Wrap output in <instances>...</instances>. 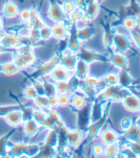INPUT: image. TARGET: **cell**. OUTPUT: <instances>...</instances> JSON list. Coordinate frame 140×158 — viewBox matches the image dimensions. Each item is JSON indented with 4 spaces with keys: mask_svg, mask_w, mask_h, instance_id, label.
Returning <instances> with one entry per match:
<instances>
[{
    "mask_svg": "<svg viewBox=\"0 0 140 158\" xmlns=\"http://www.w3.org/2000/svg\"><path fill=\"white\" fill-rule=\"evenodd\" d=\"M122 103L125 109L131 113L140 112V98L132 92L122 100Z\"/></svg>",
    "mask_w": 140,
    "mask_h": 158,
    "instance_id": "5b68a950",
    "label": "cell"
},
{
    "mask_svg": "<svg viewBox=\"0 0 140 158\" xmlns=\"http://www.w3.org/2000/svg\"><path fill=\"white\" fill-rule=\"evenodd\" d=\"M39 35H40V39H43V40L50 39L51 37H52V27H48L47 25L42 27L41 28H39Z\"/></svg>",
    "mask_w": 140,
    "mask_h": 158,
    "instance_id": "f546056e",
    "label": "cell"
},
{
    "mask_svg": "<svg viewBox=\"0 0 140 158\" xmlns=\"http://www.w3.org/2000/svg\"><path fill=\"white\" fill-rule=\"evenodd\" d=\"M18 17L22 23H29L31 20V14H30V9H23L19 11Z\"/></svg>",
    "mask_w": 140,
    "mask_h": 158,
    "instance_id": "d6a6232c",
    "label": "cell"
},
{
    "mask_svg": "<svg viewBox=\"0 0 140 158\" xmlns=\"http://www.w3.org/2000/svg\"><path fill=\"white\" fill-rule=\"evenodd\" d=\"M29 27H33V28H36V30H39V28H41L42 27H44L46 24L45 22L42 20L41 16L40 15H37L35 17H33L31 18V20L29 21Z\"/></svg>",
    "mask_w": 140,
    "mask_h": 158,
    "instance_id": "4316f807",
    "label": "cell"
},
{
    "mask_svg": "<svg viewBox=\"0 0 140 158\" xmlns=\"http://www.w3.org/2000/svg\"><path fill=\"white\" fill-rule=\"evenodd\" d=\"M3 48H4V47H3L1 44H0V54H1V53L3 52Z\"/></svg>",
    "mask_w": 140,
    "mask_h": 158,
    "instance_id": "ee69618b",
    "label": "cell"
},
{
    "mask_svg": "<svg viewBox=\"0 0 140 158\" xmlns=\"http://www.w3.org/2000/svg\"><path fill=\"white\" fill-rule=\"evenodd\" d=\"M103 44L107 48H113V36H111L110 34L106 33L103 36Z\"/></svg>",
    "mask_w": 140,
    "mask_h": 158,
    "instance_id": "ab89813d",
    "label": "cell"
},
{
    "mask_svg": "<svg viewBox=\"0 0 140 158\" xmlns=\"http://www.w3.org/2000/svg\"><path fill=\"white\" fill-rule=\"evenodd\" d=\"M94 34H95V32L93 28L86 26L83 28H80V30L77 31L76 37L80 42H84V41H88V40L92 39L94 36Z\"/></svg>",
    "mask_w": 140,
    "mask_h": 158,
    "instance_id": "e0dca14e",
    "label": "cell"
},
{
    "mask_svg": "<svg viewBox=\"0 0 140 158\" xmlns=\"http://www.w3.org/2000/svg\"><path fill=\"white\" fill-rule=\"evenodd\" d=\"M133 78L126 70H121L118 73V84L121 87L129 88L130 86L133 85Z\"/></svg>",
    "mask_w": 140,
    "mask_h": 158,
    "instance_id": "2e32d148",
    "label": "cell"
},
{
    "mask_svg": "<svg viewBox=\"0 0 140 158\" xmlns=\"http://www.w3.org/2000/svg\"><path fill=\"white\" fill-rule=\"evenodd\" d=\"M50 76L52 81H68L72 79V71L67 69L60 63L54 66V68L50 72Z\"/></svg>",
    "mask_w": 140,
    "mask_h": 158,
    "instance_id": "7a4b0ae2",
    "label": "cell"
},
{
    "mask_svg": "<svg viewBox=\"0 0 140 158\" xmlns=\"http://www.w3.org/2000/svg\"><path fill=\"white\" fill-rule=\"evenodd\" d=\"M131 32V39L133 44L140 49V28L135 27Z\"/></svg>",
    "mask_w": 140,
    "mask_h": 158,
    "instance_id": "4dcf8cb0",
    "label": "cell"
},
{
    "mask_svg": "<svg viewBox=\"0 0 140 158\" xmlns=\"http://www.w3.org/2000/svg\"><path fill=\"white\" fill-rule=\"evenodd\" d=\"M123 27H125L126 31H132L136 27V22H135V17L133 16H128L124 19L123 22Z\"/></svg>",
    "mask_w": 140,
    "mask_h": 158,
    "instance_id": "d4e9b609",
    "label": "cell"
},
{
    "mask_svg": "<svg viewBox=\"0 0 140 158\" xmlns=\"http://www.w3.org/2000/svg\"><path fill=\"white\" fill-rule=\"evenodd\" d=\"M6 122L11 127H17L24 121L23 112L21 110H11L5 114Z\"/></svg>",
    "mask_w": 140,
    "mask_h": 158,
    "instance_id": "8992f818",
    "label": "cell"
},
{
    "mask_svg": "<svg viewBox=\"0 0 140 158\" xmlns=\"http://www.w3.org/2000/svg\"><path fill=\"white\" fill-rule=\"evenodd\" d=\"M69 81H57V82L54 83L57 94H70V93H72L71 91L73 90V86L70 84Z\"/></svg>",
    "mask_w": 140,
    "mask_h": 158,
    "instance_id": "44dd1931",
    "label": "cell"
},
{
    "mask_svg": "<svg viewBox=\"0 0 140 158\" xmlns=\"http://www.w3.org/2000/svg\"><path fill=\"white\" fill-rule=\"evenodd\" d=\"M66 139L69 146L71 147H78L83 140V133L78 129H73V130H68L66 133Z\"/></svg>",
    "mask_w": 140,
    "mask_h": 158,
    "instance_id": "52a82bcc",
    "label": "cell"
},
{
    "mask_svg": "<svg viewBox=\"0 0 140 158\" xmlns=\"http://www.w3.org/2000/svg\"><path fill=\"white\" fill-rule=\"evenodd\" d=\"M77 61H78V56L76 55V53L69 50V53H65L62 56V58L60 59V64L73 72Z\"/></svg>",
    "mask_w": 140,
    "mask_h": 158,
    "instance_id": "30bf717a",
    "label": "cell"
},
{
    "mask_svg": "<svg viewBox=\"0 0 140 158\" xmlns=\"http://www.w3.org/2000/svg\"><path fill=\"white\" fill-rule=\"evenodd\" d=\"M104 150H105V145L103 144H95L92 148V152L95 156L104 155Z\"/></svg>",
    "mask_w": 140,
    "mask_h": 158,
    "instance_id": "d590c367",
    "label": "cell"
},
{
    "mask_svg": "<svg viewBox=\"0 0 140 158\" xmlns=\"http://www.w3.org/2000/svg\"><path fill=\"white\" fill-rule=\"evenodd\" d=\"M98 12H99V5L98 2H96V0H94V1L86 5V10L84 13H86L92 19H94L98 15Z\"/></svg>",
    "mask_w": 140,
    "mask_h": 158,
    "instance_id": "ffe728a7",
    "label": "cell"
},
{
    "mask_svg": "<svg viewBox=\"0 0 140 158\" xmlns=\"http://www.w3.org/2000/svg\"><path fill=\"white\" fill-rule=\"evenodd\" d=\"M2 27H3V20H2V17L0 16V30L2 28Z\"/></svg>",
    "mask_w": 140,
    "mask_h": 158,
    "instance_id": "7bdbcfd3",
    "label": "cell"
},
{
    "mask_svg": "<svg viewBox=\"0 0 140 158\" xmlns=\"http://www.w3.org/2000/svg\"><path fill=\"white\" fill-rule=\"evenodd\" d=\"M0 39V44L4 48H17L21 43L19 37L12 34H7Z\"/></svg>",
    "mask_w": 140,
    "mask_h": 158,
    "instance_id": "5bb4252c",
    "label": "cell"
},
{
    "mask_svg": "<svg viewBox=\"0 0 140 158\" xmlns=\"http://www.w3.org/2000/svg\"><path fill=\"white\" fill-rule=\"evenodd\" d=\"M100 140L103 145H109L113 144V143H116L119 140L118 134L113 130V129H105L102 130L100 133Z\"/></svg>",
    "mask_w": 140,
    "mask_h": 158,
    "instance_id": "8fae6325",
    "label": "cell"
},
{
    "mask_svg": "<svg viewBox=\"0 0 140 158\" xmlns=\"http://www.w3.org/2000/svg\"><path fill=\"white\" fill-rule=\"evenodd\" d=\"M73 72H75V75L78 80L84 81V79L90 74V64L81 59H78Z\"/></svg>",
    "mask_w": 140,
    "mask_h": 158,
    "instance_id": "ba28073f",
    "label": "cell"
},
{
    "mask_svg": "<svg viewBox=\"0 0 140 158\" xmlns=\"http://www.w3.org/2000/svg\"><path fill=\"white\" fill-rule=\"evenodd\" d=\"M58 105L60 107H68L71 104V95L70 94H57Z\"/></svg>",
    "mask_w": 140,
    "mask_h": 158,
    "instance_id": "484cf974",
    "label": "cell"
},
{
    "mask_svg": "<svg viewBox=\"0 0 140 158\" xmlns=\"http://www.w3.org/2000/svg\"><path fill=\"white\" fill-rule=\"evenodd\" d=\"M19 13L18 6L12 1H7L3 7V14L8 18L16 17Z\"/></svg>",
    "mask_w": 140,
    "mask_h": 158,
    "instance_id": "9a60e30c",
    "label": "cell"
},
{
    "mask_svg": "<svg viewBox=\"0 0 140 158\" xmlns=\"http://www.w3.org/2000/svg\"><path fill=\"white\" fill-rule=\"evenodd\" d=\"M39 128L40 124L33 118H29L23 121V130L28 136H34L35 134H37L39 132Z\"/></svg>",
    "mask_w": 140,
    "mask_h": 158,
    "instance_id": "4fadbf2b",
    "label": "cell"
},
{
    "mask_svg": "<svg viewBox=\"0 0 140 158\" xmlns=\"http://www.w3.org/2000/svg\"><path fill=\"white\" fill-rule=\"evenodd\" d=\"M34 103L39 109H50L49 106V97L45 95H38L34 99Z\"/></svg>",
    "mask_w": 140,
    "mask_h": 158,
    "instance_id": "7402d4cb",
    "label": "cell"
},
{
    "mask_svg": "<svg viewBox=\"0 0 140 158\" xmlns=\"http://www.w3.org/2000/svg\"><path fill=\"white\" fill-rule=\"evenodd\" d=\"M109 61L111 64H113L115 68L121 70H127L129 66V60L127 58V56L125 55V53L115 51L110 56Z\"/></svg>",
    "mask_w": 140,
    "mask_h": 158,
    "instance_id": "277c9868",
    "label": "cell"
},
{
    "mask_svg": "<svg viewBox=\"0 0 140 158\" xmlns=\"http://www.w3.org/2000/svg\"><path fill=\"white\" fill-rule=\"evenodd\" d=\"M48 15L55 23L56 22H64V20L66 19V14L63 11L61 6L57 5V4H54V3L50 6Z\"/></svg>",
    "mask_w": 140,
    "mask_h": 158,
    "instance_id": "9c48e42d",
    "label": "cell"
},
{
    "mask_svg": "<svg viewBox=\"0 0 140 158\" xmlns=\"http://www.w3.org/2000/svg\"><path fill=\"white\" fill-rule=\"evenodd\" d=\"M76 55L79 56L78 59L85 61L88 64H92L94 62H103V60L106 59L105 56H103L99 53H96L93 50L83 48L82 47L76 51Z\"/></svg>",
    "mask_w": 140,
    "mask_h": 158,
    "instance_id": "3957f363",
    "label": "cell"
},
{
    "mask_svg": "<svg viewBox=\"0 0 140 158\" xmlns=\"http://www.w3.org/2000/svg\"><path fill=\"white\" fill-rule=\"evenodd\" d=\"M132 125H133V120L129 118H125L120 121V128L122 129V131H126Z\"/></svg>",
    "mask_w": 140,
    "mask_h": 158,
    "instance_id": "74e56055",
    "label": "cell"
},
{
    "mask_svg": "<svg viewBox=\"0 0 140 158\" xmlns=\"http://www.w3.org/2000/svg\"><path fill=\"white\" fill-rule=\"evenodd\" d=\"M135 22H136V27L140 28V13L135 16Z\"/></svg>",
    "mask_w": 140,
    "mask_h": 158,
    "instance_id": "b9f144b4",
    "label": "cell"
},
{
    "mask_svg": "<svg viewBox=\"0 0 140 158\" xmlns=\"http://www.w3.org/2000/svg\"><path fill=\"white\" fill-rule=\"evenodd\" d=\"M34 51L32 46H28V45H22L17 47V52L21 54H27V53H32Z\"/></svg>",
    "mask_w": 140,
    "mask_h": 158,
    "instance_id": "f35d334b",
    "label": "cell"
},
{
    "mask_svg": "<svg viewBox=\"0 0 140 158\" xmlns=\"http://www.w3.org/2000/svg\"><path fill=\"white\" fill-rule=\"evenodd\" d=\"M84 83H85L86 86L88 87H91V88H95V86L98 82V78H96L94 76H91V75H88L85 79H84Z\"/></svg>",
    "mask_w": 140,
    "mask_h": 158,
    "instance_id": "e575fe53",
    "label": "cell"
},
{
    "mask_svg": "<svg viewBox=\"0 0 140 158\" xmlns=\"http://www.w3.org/2000/svg\"><path fill=\"white\" fill-rule=\"evenodd\" d=\"M129 149L133 153V155L140 157V141H131Z\"/></svg>",
    "mask_w": 140,
    "mask_h": 158,
    "instance_id": "8d00e7d4",
    "label": "cell"
},
{
    "mask_svg": "<svg viewBox=\"0 0 140 158\" xmlns=\"http://www.w3.org/2000/svg\"><path fill=\"white\" fill-rule=\"evenodd\" d=\"M47 117V114L44 113V112H42L41 109L39 110H34V113H33V119H34L37 123H39L40 125H42V123H43L45 118Z\"/></svg>",
    "mask_w": 140,
    "mask_h": 158,
    "instance_id": "1f68e13d",
    "label": "cell"
},
{
    "mask_svg": "<svg viewBox=\"0 0 140 158\" xmlns=\"http://www.w3.org/2000/svg\"><path fill=\"white\" fill-rule=\"evenodd\" d=\"M49 106H50L51 109H54V108L59 107V105H58V99H57V96L56 95L49 97Z\"/></svg>",
    "mask_w": 140,
    "mask_h": 158,
    "instance_id": "60d3db41",
    "label": "cell"
},
{
    "mask_svg": "<svg viewBox=\"0 0 140 158\" xmlns=\"http://www.w3.org/2000/svg\"><path fill=\"white\" fill-rule=\"evenodd\" d=\"M120 152V146L119 142L113 143V144H109L105 146L104 150V155L107 157H115Z\"/></svg>",
    "mask_w": 140,
    "mask_h": 158,
    "instance_id": "d6986e66",
    "label": "cell"
},
{
    "mask_svg": "<svg viewBox=\"0 0 140 158\" xmlns=\"http://www.w3.org/2000/svg\"><path fill=\"white\" fill-rule=\"evenodd\" d=\"M60 6H61V8L63 10V11L65 12V14H70L72 11H74L76 9V6H75V2H72V1H65Z\"/></svg>",
    "mask_w": 140,
    "mask_h": 158,
    "instance_id": "836d02e7",
    "label": "cell"
},
{
    "mask_svg": "<svg viewBox=\"0 0 140 158\" xmlns=\"http://www.w3.org/2000/svg\"><path fill=\"white\" fill-rule=\"evenodd\" d=\"M38 92L36 90V88L34 87V85H30V86H27L24 90V96L27 98H30V99H34L37 96H38Z\"/></svg>",
    "mask_w": 140,
    "mask_h": 158,
    "instance_id": "83f0119b",
    "label": "cell"
},
{
    "mask_svg": "<svg viewBox=\"0 0 140 158\" xmlns=\"http://www.w3.org/2000/svg\"><path fill=\"white\" fill-rule=\"evenodd\" d=\"M59 63H60V59L58 58V57H53L52 60L47 62L43 66H42V68H41L42 72H43L44 74H50V72L54 68V66L56 64H58Z\"/></svg>",
    "mask_w": 140,
    "mask_h": 158,
    "instance_id": "603a6c76",
    "label": "cell"
},
{
    "mask_svg": "<svg viewBox=\"0 0 140 158\" xmlns=\"http://www.w3.org/2000/svg\"><path fill=\"white\" fill-rule=\"evenodd\" d=\"M71 105L77 110H81L85 108L87 105V98L81 95H73L71 96Z\"/></svg>",
    "mask_w": 140,
    "mask_h": 158,
    "instance_id": "ac0fdd59",
    "label": "cell"
},
{
    "mask_svg": "<svg viewBox=\"0 0 140 158\" xmlns=\"http://www.w3.org/2000/svg\"><path fill=\"white\" fill-rule=\"evenodd\" d=\"M1 68L3 72L6 73L8 76H11L13 74H16L19 70L18 66L15 63H6L1 66Z\"/></svg>",
    "mask_w": 140,
    "mask_h": 158,
    "instance_id": "cb8c5ba5",
    "label": "cell"
},
{
    "mask_svg": "<svg viewBox=\"0 0 140 158\" xmlns=\"http://www.w3.org/2000/svg\"><path fill=\"white\" fill-rule=\"evenodd\" d=\"M105 81L108 85H116L118 84V73L115 72H109L104 76Z\"/></svg>",
    "mask_w": 140,
    "mask_h": 158,
    "instance_id": "f1b7e54d",
    "label": "cell"
},
{
    "mask_svg": "<svg viewBox=\"0 0 140 158\" xmlns=\"http://www.w3.org/2000/svg\"><path fill=\"white\" fill-rule=\"evenodd\" d=\"M52 37L58 40H63L68 37L69 30L64 22H56L52 27Z\"/></svg>",
    "mask_w": 140,
    "mask_h": 158,
    "instance_id": "7c38bea8",
    "label": "cell"
},
{
    "mask_svg": "<svg viewBox=\"0 0 140 158\" xmlns=\"http://www.w3.org/2000/svg\"><path fill=\"white\" fill-rule=\"evenodd\" d=\"M113 47L115 51L125 53L132 48V39L124 33L116 32L113 36Z\"/></svg>",
    "mask_w": 140,
    "mask_h": 158,
    "instance_id": "6da1fadb",
    "label": "cell"
}]
</instances>
